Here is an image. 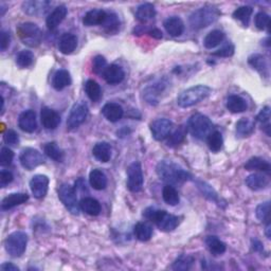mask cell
<instances>
[{
    "instance_id": "e575fe53",
    "label": "cell",
    "mask_w": 271,
    "mask_h": 271,
    "mask_svg": "<svg viewBox=\"0 0 271 271\" xmlns=\"http://www.w3.org/2000/svg\"><path fill=\"white\" fill-rule=\"evenodd\" d=\"M245 169L247 171H262V172H269L270 164L265 159L260 157H253L249 159L245 164Z\"/></svg>"
},
{
    "instance_id": "d4e9b609",
    "label": "cell",
    "mask_w": 271,
    "mask_h": 271,
    "mask_svg": "<svg viewBox=\"0 0 271 271\" xmlns=\"http://www.w3.org/2000/svg\"><path fill=\"white\" fill-rule=\"evenodd\" d=\"M248 63L253 69L258 70L263 76H269V65L265 57H263L261 54H253L249 58Z\"/></svg>"
},
{
    "instance_id": "7c38bea8",
    "label": "cell",
    "mask_w": 271,
    "mask_h": 271,
    "mask_svg": "<svg viewBox=\"0 0 271 271\" xmlns=\"http://www.w3.org/2000/svg\"><path fill=\"white\" fill-rule=\"evenodd\" d=\"M173 122L169 119L161 118L157 119L154 122L150 124V132L153 134V137L158 140L161 141L166 139L171 135V132L173 130Z\"/></svg>"
},
{
    "instance_id": "f5cc1de1",
    "label": "cell",
    "mask_w": 271,
    "mask_h": 271,
    "mask_svg": "<svg viewBox=\"0 0 271 271\" xmlns=\"http://www.w3.org/2000/svg\"><path fill=\"white\" fill-rule=\"evenodd\" d=\"M233 53H234V46L228 44L222 47L221 49L214 52L213 55H215V57H219V58H229V57H232Z\"/></svg>"
},
{
    "instance_id": "f907efd6",
    "label": "cell",
    "mask_w": 271,
    "mask_h": 271,
    "mask_svg": "<svg viewBox=\"0 0 271 271\" xmlns=\"http://www.w3.org/2000/svg\"><path fill=\"white\" fill-rule=\"evenodd\" d=\"M14 158L13 150L9 147H2L0 151V164L1 166H9L12 164Z\"/></svg>"
},
{
    "instance_id": "8fae6325",
    "label": "cell",
    "mask_w": 271,
    "mask_h": 271,
    "mask_svg": "<svg viewBox=\"0 0 271 271\" xmlns=\"http://www.w3.org/2000/svg\"><path fill=\"white\" fill-rule=\"evenodd\" d=\"M88 116V107L84 103H76L71 108L67 119V127L69 131H74L81 126Z\"/></svg>"
},
{
    "instance_id": "9c48e42d",
    "label": "cell",
    "mask_w": 271,
    "mask_h": 271,
    "mask_svg": "<svg viewBox=\"0 0 271 271\" xmlns=\"http://www.w3.org/2000/svg\"><path fill=\"white\" fill-rule=\"evenodd\" d=\"M19 161L21 166L27 171L34 170L37 166L42 165L46 162L45 157L41 151L32 147H27L21 150Z\"/></svg>"
},
{
    "instance_id": "484cf974",
    "label": "cell",
    "mask_w": 271,
    "mask_h": 271,
    "mask_svg": "<svg viewBox=\"0 0 271 271\" xmlns=\"http://www.w3.org/2000/svg\"><path fill=\"white\" fill-rule=\"evenodd\" d=\"M226 106L229 111L233 114H241L247 110L248 105H247V102L245 99H243L240 95H230L227 99Z\"/></svg>"
},
{
    "instance_id": "7dc6e473",
    "label": "cell",
    "mask_w": 271,
    "mask_h": 271,
    "mask_svg": "<svg viewBox=\"0 0 271 271\" xmlns=\"http://www.w3.org/2000/svg\"><path fill=\"white\" fill-rule=\"evenodd\" d=\"M119 26H120V21H119L117 15L114 13H108L107 19L104 22L103 27H104L105 30L109 32V33H114V32L118 31Z\"/></svg>"
},
{
    "instance_id": "ba28073f",
    "label": "cell",
    "mask_w": 271,
    "mask_h": 271,
    "mask_svg": "<svg viewBox=\"0 0 271 271\" xmlns=\"http://www.w3.org/2000/svg\"><path fill=\"white\" fill-rule=\"evenodd\" d=\"M59 197L63 204L66 206V209L73 215L79 214V203L77 202V196L75 189H73L71 186L67 185V183H63L59 188Z\"/></svg>"
},
{
    "instance_id": "f1b7e54d",
    "label": "cell",
    "mask_w": 271,
    "mask_h": 271,
    "mask_svg": "<svg viewBox=\"0 0 271 271\" xmlns=\"http://www.w3.org/2000/svg\"><path fill=\"white\" fill-rule=\"evenodd\" d=\"M156 16V10L155 6L151 3H143L138 6L137 11H136V17L137 19L144 23L153 19Z\"/></svg>"
},
{
    "instance_id": "d6a6232c",
    "label": "cell",
    "mask_w": 271,
    "mask_h": 271,
    "mask_svg": "<svg viewBox=\"0 0 271 271\" xmlns=\"http://www.w3.org/2000/svg\"><path fill=\"white\" fill-rule=\"evenodd\" d=\"M49 4L47 1H27L22 3V9L30 15H38L44 14Z\"/></svg>"
},
{
    "instance_id": "db71d44e",
    "label": "cell",
    "mask_w": 271,
    "mask_h": 271,
    "mask_svg": "<svg viewBox=\"0 0 271 271\" xmlns=\"http://www.w3.org/2000/svg\"><path fill=\"white\" fill-rule=\"evenodd\" d=\"M13 179H14V176L10 171L2 170L1 173H0V187L5 188L9 183L13 181Z\"/></svg>"
},
{
    "instance_id": "6f0895ef",
    "label": "cell",
    "mask_w": 271,
    "mask_h": 271,
    "mask_svg": "<svg viewBox=\"0 0 271 271\" xmlns=\"http://www.w3.org/2000/svg\"><path fill=\"white\" fill-rule=\"evenodd\" d=\"M1 270L3 271H19V268L17 266L13 265L12 263H4V264L1 265Z\"/></svg>"
},
{
    "instance_id": "f35d334b",
    "label": "cell",
    "mask_w": 271,
    "mask_h": 271,
    "mask_svg": "<svg viewBox=\"0 0 271 271\" xmlns=\"http://www.w3.org/2000/svg\"><path fill=\"white\" fill-rule=\"evenodd\" d=\"M162 198H163V201L170 205H176L180 202L178 191L175 189L173 186H170V185H166L163 188Z\"/></svg>"
},
{
    "instance_id": "6da1fadb",
    "label": "cell",
    "mask_w": 271,
    "mask_h": 271,
    "mask_svg": "<svg viewBox=\"0 0 271 271\" xmlns=\"http://www.w3.org/2000/svg\"><path fill=\"white\" fill-rule=\"evenodd\" d=\"M158 177L170 186L182 185L191 179V174L179 164L169 160H162L157 164Z\"/></svg>"
},
{
    "instance_id": "74e56055",
    "label": "cell",
    "mask_w": 271,
    "mask_h": 271,
    "mask_svg": "<svg viewBox=\"0 0 271 271\" xmlns=\"http://www.w3.org/2000/svg\"><path fill=\"white\" fill-rule=\"evenodd\" d=\"M85 91L87 97H88L92 102H98L102 97L101 86L93 81V79H88L85 84Z\"/></svg>"
},
{
    "instance_id": "f546056e",
    "label": "cell",
    "mask_w": 271,
    "mask_h": 271,
    "mask_svg": "<svg viewBox=\"0 0 271 271\" xmlns=\"http://www.w3.org/2000/svg\"><path fill=\"white\" fill-rule=\"evenodd\" d=\"M90 186L97 191H102L107 187V177L101 170H92L89 174Z\"/></svg>"
},
{
    "instance_id": "91938a15",
    "label": "cell",
    "mask_w": 271,
    "mask_h": 271,
    "mask_svg": "<svg viewBox=\"0 0 271 271\" xmlns=\"http://www.w3.org/2000/svg\"><path fill=\"white\" fill-rule=\"evenodd\" d=\"M252 248L254 251H262L263 250V245L260 241L254 240L252 241Z\"/></svg>"
},
{
    "instance_id": "836d02e7",
    "label": "cell",
    "mask_w": 271,
    "mask_h": 271,
    "mask_svg": "<svg viewBox=\"0 0 271 271\" xmlns=\"http://www.w3.org/2000/svg\"><path fill=\"white\" fill-rule=\"evenodd\" d=\"M134 233L139 241L147 242L153 235V228L147 225L146 222H138L134 227Z\"/></svg>"
},
{
    "instance_id": "681fc988",
    "label": "cell",
    "mask_w": 271,
    "mask_h": 271,
    "mask_svg": "<svg viewBox=\"0 0 271 271\" xmlns=\"http://www.w3.org/2000/svg\"><path fill=\"white\" fill-rule=\"evenodd\" d=\"M254 22H256V26L259 30H265L266 28H269V23H270L269 15L266 14L265 12H260L256 15Z\"/></svg>"
},
{
    "instance_id": "ffe728a7",
    "label": "cell",
    "mask_w": 271,
    "mask_h": 271,
    "mask_svg": "<svg viewBox=\"0 0 271 271\" xmlns=\"http://www.w3.org/2000/svg\"><path fill=\"white\" fill-rule=\"evenodd\" d=\"M163 26L167 33L173 37L180 36L185 31V23L178 16H172V17L165 19Z\"/></svg>"
},
{
    "instance_id": "7bdbcfd3",
    "label": "cell",
    "mask_w": 271,
    "mask_h": 271,
    "mask_svg": "<svg viewBox=\"0 0 271 271\" xmlns=\"http://www.w3.org/2000/svg\"><path fill=\"white\" fill-rule=\"evenodd\" d=\"M34 63V54L29 50L20 51L16 57V64L20 68H28Z\"/></svg>"
},
{
    "instance_id": "44dd1931",
    "label": "cell",
    "mask_w": 271,
    "mask_h": 271,
    "mask_svg": "<svg viewBox=\"0 0 271 271\" xmlns=\"http://www.w3.org/2000/svg\"><path fill=\"white\" fill-rule=\"evenodd\" d=\"M29 195L27 193H12L5 196L1 202V209L2 210H10L15 208V206L20 205L28 202Z\"/></svg>"
},
{
    "instance_id": "bcb514c9",
    "label": "cell",
    "mask_w": 271,
    "mask_h": 271,
    "mask_svg": "<svg viewBox=\"0 0 271 271\" xmlns=\"http://www.w3.org/2000/svg\"><path fill=\"white\" fill-rule=\"evenodd\" d=\"M107 62L104 57L102 55H97L92 61V70L95 74L103 75L105 72V70L107 69Z\"/></svg>"
},
{
    "instance_id": "e0dca14e",
    "label": "cell",
    "mask_w": 271,
    "mask_h": 271,
    "mask_svg": "<svg viewBox=\"0 0 271 271\" xmlns=\"http://www.w3.org/2000/svg\"><path fill=\"white\" fill-rule=\"evenodd\" d=\"M67 13H68V10L65 5H59L55 7V9L47 17L46 25L48 29L50 30L57 29L60 26V23L65 19Z\"/></svg>"
},
{
    "instance_id": "3957f363",
    "label": "cell",
    "mask_w": 271,
    "mask_h": 271,
    "mask_svg": "<svg viewBox=\"0 0 271 271\" xmlns=\"http://www.w3.org/2000/svg\"><path fill=\"white\" fill-rule=\"evenodd\" d=\"M212 93V89L209 86L197 85L182 91L177 98V104L182 108L192 107L202 101L205 100Z\"/></svg>"
},
{
    "instance_id": "60d3db41",
    "label": "cell",
    "mask_w": 271,
    "mask_h": 271,
    "mask_svg": "<svg viewBox=\"0 0 271 271\" xmlns=\"http://www.w3.org/2000/svg\"><path fill=\"white\" fill-rule=\"evenodd\" d=\"M254 131V122L250 119L243 118L236 123V133L241 137H247L253 133Z\"/></svg>"
},
{
    "instance_id": "30bf717a",
    "label": "cell",
    "mask_w": 271,
    "mask_h": 271,
    "mask_svg": "<svg viewBox=\"0 0 271 271\" xmlns=\"http://www.w3.org/2000/svg\"><path fill=\"white\" fill-rule=\"evenodd\" d=\"M143 172L140 162H133L127 167V188L134 193L140 192L143 188Z\"/></svg>"
},
{
    "instance_id": "52a82bcc",
    "label": "cell",
    "mask_w": 271,
    "mask_h": 271,
    "mask_svg": "<svg viewBox=\"0 0 271 271\" xmlns=\"http://www.w3.org/2000/svg\"><path fill=\"white\" fill-rule=\"evenodd\" d=\"M17 33L22 44L29 47H37L42 42V31L33 22H25L17 28Z\"/></svg>"
},
{
    "instance_id": "5b68a950",
    "label": "cell",
    "mask_w": 271,
    "mask_h": 271,
    "mask_svg": "<svg viewBox=\"0 0 271 271\" xmlns=\"http://www.w3.org/2000/svg\"><path fill=\"white\" fill-rule=\"evenodd\" d=\"M188 129L193 137L199 140H203L208 138L214 127L208 117L203 114H195L189 119Z\"/></svg>"
},
{
    "instance_id": "94428289",
    "label": "cell",
    "mask_w": 271,
    "mask_h": 271,
    "mask_svg": "<svg viewBox=\"0 0 271 271\" xmlns=\"http://www.w3.org/2000/svg\"><path fill=\"white\" fill-rule=\"evenodd\" d=\"M270 231H271V226H270V222L268 221V222H267V226H266V236L269 238V240L271 238Z\"/></svg>"
},
{
    "instance_id": "4dcf8cb0",
    "label": "cell",
    "mask_w": 271,
    "mask_h": 271,
    "mask_svg": "<svg viewBox=\"0 0 271 271\" xmlns=\"http://www.w3.org/2000/svg\"><path fill=\"white\" fill-rule=\"evenodd\" d=\"M224 39H225L224 32L220 30H213L205 35L203 39V46L206 49H213V48L217 47L224 42Z\"/></svg>"
},
{
    "instance_id": "c3c4849f",
    "label": "cell",
    "mask_w": 271,
    "mask_h": 271,
    "mask_svg": "<svg viewBox=\"0 0 271 271\" xmlns=\"http://www.w3.org/2000/svg\"><path fill=\"white\" fill-rule=\"evenodd\" d=\"M197 186H198V189L202 191V193L205 197H208L210 201H213V202H217L218 201L217 193L215 192L212 187H210L209 185H206L205 182H203V181H198Z\"/></svg>"
},
{
    "instance_id": "7402d4cb",
    "label": "cell",
    "mask_w": 271,
    "mask_h": 271,
    "mask_svg": "<svg viewBox=\"0 0 271 271\" xmlns=\"http://www.w3.org/2000/svg\"><path fill=\"white\" fill-rule=\"evenodd\" d=\"M76 47H77V38L74 34L65 33L61 36L60 42H59V49L63 54L65 55L71 54L76 49Z\"/></svg>"
},
{
    "instance_id": "f6af8a7d",
    "label": "cell",
    "mask_w": 271,
    "mask_h": 271,
    "mask_svg": "<svg viewBox=\"0 0 271 271\" xmlns=\"http://www.w3.org/2000/svg\"><path fill=\"white\" fill-rule=\"evenodd\" d=\"M256 215L259 220L262 222H268L270 219V203L265 202L263 203H260L257 206Z\"/></svg>"
},
{
    "instance_id": "ab89813d",
    "label": "cell",
    "mask_w": 271,
    "mask_h": 271,
    "mask_svg": "<svg viewBox=\"0 0 271 271\" xmlns=\"http://www.w3.org/2000/svg\"><path fill=\"white\" fill-rule=\"evenodd\" d=\"M252 13H253V9L251 6L243 5V6L237 7V9L233 12V17L237 20L242 21V23L245 27H248Z\"/></svg>"
},
{
    "instance_id": "9f6ffc18",
    "label": "cell",
    "mask_w": 271,
    "mask_h": 271,
    "mask_svg": "<svg viewBox=\"0 0 271 271\" xmlns=\"http://www.w3.org/2000/svg\"><path fill=\"white\" fill-rule=\"evenodd\" d=\"M10 34L6 33L5 31H1V38H0V48H1V51H4L10 46Z\"/></svg>"
},
{
    "instance_id": "ac0fdd59",
    "label": "cell",
    "mask_w": 271,
    "mask_h": 271,
    "mask_svg": "<svg viewBox=\"0 0 271 271\" xmlns=\"http://www.w3.org/2000/svg\"><path fill=\"white\" fill-rule=\"evenodd\" d=\"M102 114L109 122L115 123L121 120L124 115V110L122 106L117 104V103H107L102 108Z\"/></svg>"
},
{
    "instance_id": "d590c367",
    "label": "cell",
    "mask_w": 271,
    "mask_h": 271,
    "mask_svg": "<svg viewBox=\"0 0 271 271\" xmlns=\"http://www.w3.org/2000/svg\"><path fill=\"white\" fill-rule=\"evenodd\" d=\"M188 133V127L186 126H180L178 130L175 131L173 134H171L169 137H167L166 144L170 147H176L179 144L185 141L186 136Z\"/></svg>"
},
{
    "instance_id": "680465c9",
    "label": "cell",
    "mask_w": 271,
    "mask_h": 271,
    "mask_svg": "<svg viewBox=\"0 0 271 271\" xmlns=\"http://www.w3.org/2000/svg\"><path fill=\"white\" fill-rule=\"evenodd\" d=\"M148 34L151 36V37H154V38H157V39H160L162 38V32L157 29V28H154V29H151L148 31Z\"/></svg>"
},
{
    "instance_id": "8d00e7d4",
    "label": "cell",
    "mask_w": 271,
    "mask_h": 271,
    "mask_svg": "<svg viewBox=\"0 0 271 271\" xmlns=\"http://www.w3.org/2000/svg\"><path fill=\"white\" fill-rule=\"evenodd\" d=\"M44 151L48 157L51 158L54 161L62 162L64 160V151L55 142H49L45 144Z\"/></svg>"
},
{
    "instance_id": "11a10c76",
    "label": "cell",
    "mask_w": 271,
    "mask_h": 271,
    "mask_svg": "<svg viewBox=\"0 0 271 271\" xmlns=\"http://www.w3.org/2000/svg\"><path fill=\"white\" fill-rule=\"evenodd\" d=\"M257 119H258V121L261 122L262 124L268 125L269 124V120H270V108L268 106L263 108L260 111V114L258 115Z\"/></svg>"
},
{
    "instance_id": "cb8c5ba5",
    "label": "cell",
    "mask_w": 271,
    "mask_h": 271,
    "mask_svg": "<svg viewBox=\"0 0 271 271\" xmlns=\"http://www.w3.org/2000/svg\"><path fill=\"white\" fill-rule=\"evenodd\" d=\"M92 155L100 162L106 163L111 158V146L107 142H99L92 148Z\"/></svg>"
},
{
    "instance_id": "83f0119b",
    "label": "cell",
    "mask_w": 271,
    "mask_h": 271,
    "mask_svg": "<svg viewBox=\"0 0 271 271\" xmlns=\"http://www.w3.org/2000/svg\"><path fill=\"white\" fill-rule=\"evenodd\" d=\"M70 84H71V76L67 70L60 69L55 72L52 79V86L55 90H59V91L63 90Z\"/></svg>"
},
{
    "instance_id": "b9f144b4",
    "label": "cell",
    "mask_w": 271,
    "mask_h": 271,
    "mask_svg": "<svg viewBox=\"0 0 271 271\" xmlns=\"http://www.w3.org/2000/svg\"><path fill=\"white\" fill-rule=\"evenodd\" d=\"M194 258L191 256H186V254H182L176 261L173 263L172 269L174 270H180V271H186L191 269V267L194 264Z\"/></svg>"
},
{
    "instance_id": "603a6c76",
    "label": "cell",
    "mask_w": 271,
    "mask_h": 271,
    "mask_svg": "<svg viewBox=\"0 0 271 271\" xmlns=\"http://www.w3.org/2000/svg\"><path fill=\"white\" fill-rule=\"evenodd\" d=\"M245 182L252 191H261L269 186V178L262 174H251L246 178Z\"/></svg>"
},
{
    "instance_id": "4316f807",
    "label": "cell",
    "mask_w": 271,
    "mask_h": 271,
    "mask_svg": "<svg viewBox=\"0 0 271 271\" xmlns=\"http://www.w3.org/2000/svg\"><path fill=\"white\" fill-rule=\"evenodd\" d=\"M79 208L90 216H98L101 213L100 203L92 197H85L79 202Z\"/></svg>"
},
{
    "instance_id": "5bb4252c",
    "label": "cell",
    "mask_w": 271,
    "mask_h": 271,
    "mask_svg": "<svg viewBox=\"0 0 271 271\" xmlns=\"http://www.w3.org/2000/svg\"><path fill=\"white\" fill-rule=\"evenodd\" d=\"M18 126L22 132L29 134L34 133L37 129L35 111L29 109L21 113L18 118Z\"/></svg>"
},
{
    "instance_id": "816d5d0a",
    "label": "cell",
    "mask_w": 271,
    "mask_h": 271,
    "mask_svg": "<svg viewBox=\"0 0 271 271\" xmlns=\"http://www.w3.org/2000/svg\"><path fill=\"white\" fill-rule=\"evenodd\" d=\"M3 140L6 143V144L9 145H17L19 143V137L16 132H14L13 130H9L6 131L3 135Z\"/></svg>"
},
{
    "instance_id": "7a4b0ae2",
    "label": "cell",
    "mask_w": 271,
    "mask_h": 271,
    "mask_svg": "<svg viewBox=\"0 0 271 271\" xmlns=\"http://www.w3.org/2000/svg\"><path fill=\"white\" fill-rule=\"evenodd\" d=\"M143 216L154 222L163 232H171L179 226L181 221V217L169 214L164 210H157L153 206H149L143 211Z\"/></svg>"
},
{
    "instance_id": "4fadbf2b",
    "label": "cell",
    "mask_w": 271,
    "mask_h": 271,
    "mask_svg": "<svg viewBox=\"0 0 271 271\" xmlns=\"http://www.w3.org/2000/svg\"><path fill=\"white\" fill-rule=\"evenodd\" d=\"M49 188V178L46 175H35L30 181V189L33 196L37 199H43Z\"/></svg>"
},
{
    "instance_id": "277c9868",
    "label": "cell",
    "mask_w": 271,
    "mask_h": 271,
    "mask_svg": "<svg viewBox=\"0 0 271 271\" xmlns=\"http://www.w3.org/2000/svg\"><path fill=\"white\" fill-rule=\"evenodd\" d=\"M220 16V11L215 6L206 5L201 9L196 10L191 14L189 21L190 25L194 30H199L209 27L218 19Z\"/></svg>"
},
{
    "instance_id": "8992f818",
    "label": "cell",
    "mask_w": 271,
    "mask_h": 271,
    "mask_svg": "<svg viewBox=\"0 0 271 271\" xmlns=\"http://www.w3.org/2000/svg\"><path fill=\"white\" fill-rule=\"evenodd\" d=\"M28 244V235L21 231H16L5 238L4 248L5 251L13 258L21 257L26 251Z\"/></svg>"
},
{
    "instance_id": "1f68e13d",
    "label": "cell",
    "mask_w": 271,
    "mask_h": 271,
    "mask_svg": "<svg viewBox=\"0 0 271 271\" xmlns=\"http://www.w3.org/2000/svg\"><path fill=\"white\" fill-rule=\"evenodd\" d=\"M205 245L214 256H221L227 250V246L216 236H208L205 238Z\"/></svg>"
},
{
    "instance_id": "ee69618b",
    "label": "cell",
    "mask_w": 271,
    "mask_h": 271,
    "mask_svg": "<svg viewBox=\"0 0 271 271\" xmlns=\"http://www.w3.org/2000/svg\"><path fill=\"white\" fill-rule=\"evenodd\" d=\"M206 142H208V146L212 151H219L222 147V143H224V140H222V136L219 132L214 131L212 132L208 138H206Z\"/></svg>"
},
{
    "instance_id": "2e32d148",
    "label": "cell",
    "mask_w": 271,
    "mask_h": 271,
    "mask_svg": "<svg viewBox=\"0 0 271 271\" xmlns=\"http://www.w3.org/2000/svg\"><path fill=\"white\" fill-rule=\"evenodd\" d=\"M108 13L104 10L100 9H93L89 12H87L83 18V23L87 27H92V26H103L104 22L107 19Z\"/></svg>"
},
{
    "instance_id": "d6986e66",
    "label": "cell",
    "mask_w": 271,
    "mask_h": 271,
    "mask_svg": "<svg viewBox=\"0 0 271 271\" xmlns=\"http://www.w3.org/2000/svg\"><path fill=\"white\" fill-rule=\"evenodd\" d=\"M103 77H104V79L108 84L116 85L123 81L125 77V72L122 67L119 65H115L114 64V65H110L107 67L104 74H103Z\"/></svg>"
},
{
    "instance_id": "9a60e30c",
    "label": "cell",
    "mask_w": 271,
    "mask_h": 271,
    "mask_svg": "<svg viewBox=\"0 0 271 271\" xmlns=\"http://www.w3.org/2000/svg\"><path fill=\"white\" fill-rule=\"evenodd\" d=\"M41 121L46 130H55L61 124V116L49 107H43L41 111Z\"/></svg>"
}]
</instances>
